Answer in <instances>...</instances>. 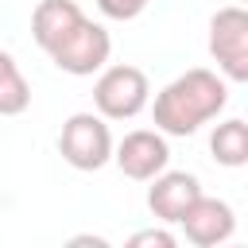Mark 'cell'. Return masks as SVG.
<instances>
[{"instance_id": "cell-1", "label": "cell", "mask_w": 248, "mask_h": 248, "mask_svg": "<svg viewBox=\"0 0 248 248\" xmlns=\"http://www.w3.org/2000/svg\"><path fill=\"white\" fill-rule=\"evenodd\" d=\"M229 105V81L217 70L194 66L155 93L151 116L163 136H194Z\"/></svg>"}, {"instance_id": "cell-9", "label": "cell", "mask_w": 248, "mask_h": 248, "mask_svg": "<svg viewBox=\"0 0 248 248\" xmlns=\"http://www.w3.org/2000/svg\"><path fill=\"white\" fill-rule=\"evenodd\" d=\"M81 19H85V12H81L74 0H39L35 12H31V35H35V43L50 54Z\"/></svg>"}, {"instance_id": "cell-4", "label": "cell", "mask_w": 248, "mask_h": 248, "mask_svg": "<svg viewBox=\"0 0 248 248\" xmlns=\"http://www.w3.org/2000/svg\"><path fill=\"white\" fill-rule=\"evenodd\" d=\"M209 54L225 81H248V12L229 4L209 19Z\"/></svg>"}, {"instance_id": "cell-12", "label": "cell", "mask_w": 248, "mask_h": 248, "mask_svg": "<svg viewBox=\"0 0 248 248\" xmlns=\"http://www.w3.org/2000/svg\"><path fill=\"white\" fill-rule=\"evenodd\" d=\"M147 4H151V0H97L101 16H105V19H120V23L136 19V16H140Z\"/></svg>"}, {"instance_id": "cell-2", "label": "cell", "mask_w": 248, "mask_h": 248, "mask_svg": "<svg viewBox=\"0 0 248 248\" xmlns=\"http://www.w3.org/2000/svg\"><path fill=\"white\" fill-rule=\"evenodd\" d=\"M97 85H93V105L105 120H132L147 108L151 101V81L140 66H101L97 70Z\"/></svg>"}, {"instance_id": "cell-6", "label": "cell", "mask_w": 248, "mask_h": 248, "mask_svg": "<svg viewBox=\"0 0 248 248\" xmlns=\"http://www.w3.org/2000/svg\"><path fill=\"white\" fill-rule=\"evenodd\" d=\"M112 159L116 167L132 178V182H151L159 170H167L170 163V147H167V136L155 128H136L128 132L116 147H112Z\"/></svg>"}, {"instance_id": "cell-10", "label": "cell", "mask_w": 248, "mask_h": 248, "mask_svg": "<svg viewBox=\"0 0 248 248\" xmlns=\"http://www.w3.org/2000/svg\"><path fill=\"white\" fill-rule=\"evenodd\" d=\"M209 151L221 167H244L248 163V124L236 120V116L217 124L213 136H209Z\"/></svg>"}, {"instance_id": "cell-5", "label": "cell", "mask_w": 248, "mask_h": 248, "mask_svg": "<svg viewBox=\"0 0 248 248\" xmlns=\"http://www.w3.org/2000/svg\"><path fill=\"white\" fill-rule=\"evenodd\" d=\"M108 54H112V39H108V31L85 16V19H81V23H78V27L50 50V62H54L62 74L89 78V74H97V70L108 62Z\"/></svg>"}, {"instance_id": "cell-13", "label": "cell", "mask_w": 248, "mask_h": 248, "mask_svg": "<svg viewBox=\"0 0 248 248\" xmlns=\"http://www.w3.org/2000/svg\"><path fill=\"white\" fill-rule=\"evenodd\" d=\"M128 244L132 248H174V232H167V229H140V232L128 236Z\"/></svg>"}, {"instance_id": "cell-14", "label": "cell", "mask_w": 248, "mask_h": 248, "mask_svg": "<svg viewBox=\"0 0 248 248\" xmlns=\"http://www.w3.org/2000/svg\"><path fill=\"white\" fill-rule=\"evenodd\" d=\"M236 4H244V0H236Z\"/></svg>"}, {"instance_id": "cell-3", "label": "cell", "mask_w": 248, "mask_h": 248, "mask_svg": "<svg viewBox=\"0 0 248 248\" xmlns=\"http://www.w3.org/2000/svg\"><path fill=\"white\" fill-rule=\"evenodd\" d=\"M58 151L74 170H101L112 159V132L101 112H74L58 132Z\"/></svg>"}, {"instance_id": "cell-8", "label": "cell", "mask_w": 248, "mask_h": 248, "mask_svg": "<svg viewBox=\"0 0 248 248\" xmlns=\"http://www.w3.org/2000/svg\"><path fill=\"white\" fill-rule=\"evenodd\" d=\"M198 194H202L198 174H190V170H159L151 178V190H147V209L163 225H178L182 213L198 202Z\"/></svg>"}, {"instance_id": "cell-7", "label": "cell", "mask_w": 248, "mask_h": 248, "mask_svg": "<svg viewBox=\"0 0 248 248\" xmlns=\"http://www.w3.org/2000/svg\"><path fill=\"white\" fill-rule=\"evenodd\" d=\"M178 225H182V232H186L190 244H198V248H217V244H225V240L236 232V213H232L229 202L198 194V202L182 213Z\"/></svg>"}, {"instance_id": "cell-11", "label": "cell", "mask_w": 248, "mask_h": 248, "mask_svg": "<svg viewBox=\"0 0 248 248\" xmlns=\"http://www.w3.org/2000/svg\"><path fill=\"white\" fill-rule=\"evenodd\" d=\"M31 105V85L23 78V70L16 66V58L8 50H0V116H19Z\"/></svg>"}]
</instances>
